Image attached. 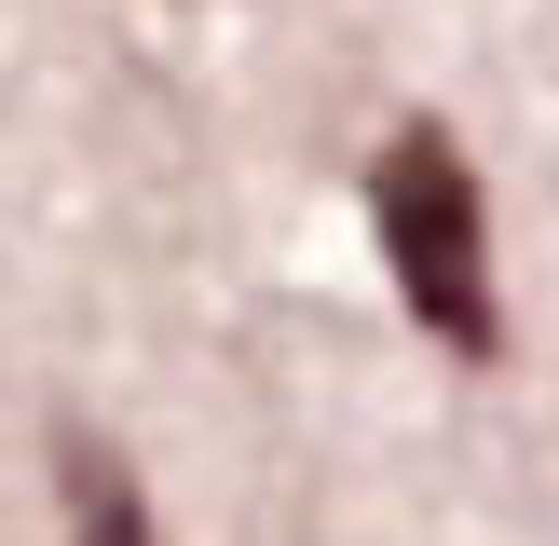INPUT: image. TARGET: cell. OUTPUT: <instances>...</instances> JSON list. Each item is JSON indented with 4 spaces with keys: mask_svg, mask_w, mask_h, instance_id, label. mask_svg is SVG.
Masks as SVG:
<instances>
[{
    "mask_svg": "<svg viewBox=\"0 0 559 546\" xmlns=\"http://www.w3.org/2000/svg\"><path fill=\"white\" fill-rule=\"evenodd\" d=\"M55 506H69V546H164V533H151V491H136V464L109 451L96 424H55Z\"/></svg>",
    "mask_w": 559,
    "mask_h": 546,
    "instance_id": "cell-2",
    "label": "cell"
},
{
    "mask_svg": "<svg viewBox=\"0 0 559 546\" xmlns=\"http://www.w3.org/2000/svg\"><path fill=\"white\" fill-rule=\"evenodd\" d=\"M369 218H382V273H396L409 328H424V342H451L464 369H491V355H506L491 191H478V164H464V136L437 123V109H409V123L382 136V164H369Z\"/></svg>",
    "mask_w": 559,
    "mask_h": 546,
    "instance_id": "cell-1",
    "label": "cell"
}]
</instances>
